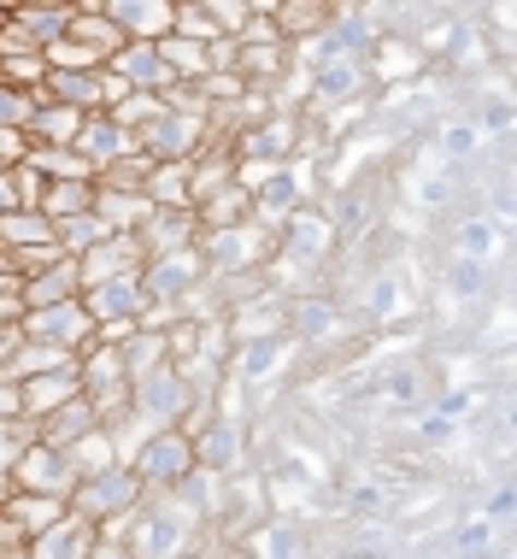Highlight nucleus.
<instances>
[{
	"label": "nucleus",
	"mask_w": 517,
	"mask_h": 559,
	"mask_svg": "<svg viewBox=\"0 0 517 559\" xmlns=\"http://www.w3.org/2000/svg\"><path fill=\"white\" fill-rule=\"evenodd\" d=\"M206 142H212L206 112H159L154 124L135 135V147H142L154 165H194L206 154Z\"/></svg>",
	"instance_id": "nucleus-1"
},
{
	"label": "nucleus",
	"mask_w": 517,
	"mask_h": 559,
	"mask_svg": "<svg viewBox=\"0 0 517 559\" xmlns=\"http://www.w3.org/2000/svg\"><path fill=\"white\" fill-rule=\"evenodd\" d=\"M189 406H194V395L177 377V366H159V371H147L130 383V418H142L147 430H182Z\"/></svg>",
	"instance_id": "nucleus-2"
},
{
	"label": "nucleus",
	"mask_w": 517,
	"mask_h": 559,
	"mask_svg": "<svg viewBox=\"0 0 517 559\" xmlns=\"http://www.w3.org/2000/svg\"><path fill=\"white\" fill-rule=\"evenodd\" d=\"M265 253H270V230L253 218L230 224V230H206L201 236V260L212 277H236V271H265Z\"/></svg>",
	"instance_id": "nucleus-3"
},
{
	"label": "nucleus",
	"mask_w": 517,
	"mask_h": 559,
	"mask_svg": "<svg viewBox=\"0 0 517 559\" xmlns=\"http://www.w3.org/2000/svg\"><path fill=\"white\" fill-rule=\"evenodd\" d=\"M130 472L142 477V489H147V495H171L177 483L194 472V442H189L182 430H154L142 448H135Z\"/></svg>",
	"instance_id": "nucleus-4"
},
{
	"label": "nucleus",
	"mask_w": 517,
	"mask_h": 559,
	"mask_svg": "<svg viewBox=\"0 0 517 559\" xmlns=\"http://www.w3.org/2000/svg\"><path fill=\"white\" fill-rule=\"evenodd\" d=\"M19 336L24 342H41V347H59V354L77 359L88 342H95V319L83 312V300H59V307H36L19 319Z\"/></svg>",
	"instance_id": "nucleus-5"
},
{
	"label": "nucleus",
	"mask_w": 517,
	"mask_h": 559,
	"mask_svg": "<svg viewBox=\"0 0 517 559\" xmlns=\"http://www.w3.org/2000/svg\"><path fill=\"white\" fill-rule=\"evenodd\" d=\"M212 283V271L201 260V248H182V253H165V260H147L142 265V289L154 307H182L189 295H201Z\"/></svg>",
	"instance_id": "nucleus-6"
},
{
	"label": "nucleus",
	"mask_w": 517,
	"mask_h": 559,
	"mask_svg": "<svg viewBox=\"0 0 517 559\" xmlns=\"http://www.w3.org/2000/svg\"><path fill=\"white\" fill-rule=\"evenodd\" d=\"M189 442H194V465H201V472L241 477V465H248V425H241V418H218V413H212Z\"/></svg>",
	"instance_id": "nucleus-7"
},
{
	"label": "nucleus",
	"mask_w": 517,
	"mask_h": 559,
	"mask_svg": "<svg viewBox=\"0 0 517 559\" xmlns=\"http://www.w3.org/2000/svg\"><path fill=\"white\" fill-rule=\"evenodd\" d=\"M12 489H19V495H48V501H71L77 477H71L65 453L29 442V448L19 453V465H12Z\"/></svg>",
	"instance_id": "nucleus-8"
},
{
	"label": "nucleus",
	"mask_w": 517,
	"mask_h": 559,
	"mask_svg": "<svg viewBox=\"0 0 517 559\" xmlns=\"http://www.w3.org/2000/svg\"><path fill=\"white\" fill-rule=\"evenodd\" d=\"M224 336H230V347H253V342L288 336V300L277 289H265L258 300H241L236 312H224Z\"/></svg>",
	"instance_id": "nucleus-9"
},
{
	"label": "nucleus",
	"mask_w": 517,
	"mask_h": 559,
	"mask_svg": "<svg viewBox=\"0 0 517 559\" xmlns=\"http://www.w3.org/2000/svg\"><path fill=\"white\" fill-rule=\"evenodd\" d=\"M282 248V260H294V265H324L329 260V248H336V224L329 218H317L312 206H300V213H288L277 224V236H270Z\"/></svg>",
	"instance_id": "nucleus-10"
},
{
	"label": "nucleus",
	"mask_w": 517,
	"mask_h": 559,
	"mask_svg": "<svg viewBox=\"0 0 517 559\" xmlns=\"http://www.w3.org/2000/svg\"><path fill=\"white\" fill-rule=\"evenodd\" d=\"M142 241V260H165V253H182V248H201V218L194 206H171V213H147V224L135 230Z\"/></svg>",
	"instance_id": "nucleus-11"
},
{
	"label": "nucleus",
	"mask_w": 517,
	"mask_h": 559,
	"mask_svg": "<svg viewBox=\"0 0 517 559\" xmlns=\"http://www.w3.org/2000/svg\"><path fill=\"white\" fill-rule=\"evenodd\" d=\"M294 366V342L277 336V342H253V347H230V359H224V377L230 383H277V377Z\"/></svg>",
	"instance_id": "nucleus-12"
},
{
	"label": "nucleus",
	"mask_w": 517,
	"mask_h": 559,
	"mask_svg": "<svg viewBox=\"0 0 517 559\" xmlns=\"http://www.w3.org/2000/svg\"><path fill=\"white\" fill-rule=\"evenodd\" d=\"M100 12L124 41H165L171 36V0H100Z\"/></svg>",
	"instance_id": "nucleus-13"
},
{
	"label": "nucleus",
	"mask_w": 517,
	"mask_h": 559,
	"mask_svg": "<svg viewBox=\"0 0 517 559\" xmlns=\"http://www.w3.org/2000/svg\"><path fill=\"white\" fill-rule=\"evenodd\" d=\"M106 71H112V78L124 83V88H135V95H165V88L177 83L171 71H165V59H159L154 41H124V48H118V59H112Z\"/></svg>",
	"instance_id": "nucleus-14"
},
{
	"label": "nucleus",
	"mask_w": 517,
	"mask_h": 559,
	"mask_svg": "<svg viewBox=\"0 0 517 559\" xmlns=\"http://www.w3.org/2000/svg\"><path fill=\"white\" fill-rule=\"evenodd\" d=\"M147 260H142V241L135 236H106L100 248H88L77 260V277L83 289H95V283H112V277H135Z\"/></svg>",
	"instance_id": "nucleus-15"
},
{
	"label": "nucleus",
	"mask_w": 517,
	"mask_h": 559,
	"mask_svg": "<svg viewBox=\"0 0 517 559\" xmlns=\"http://www.w3.org/2000/svg\"><path fill=\"white\" fill-rule=\"evenodd\" d=\"M71 147H77V154L88 159V171H106V165H118L124 154H135V135H130V130H118L106 112H88Z\"/></svg>",
	"instance_id": "nucleus-16"
},
{
	"label": "nucleus",
	"mask_w": 517,
	"mask_h": 559,
	"mask_svg": "<svg viewBox=\"0 0 517 559\" xmlns=\"http://www.w3.org/2000/svg\"><path fill=\"white\" fill-rule=\"evenodd\" d=\"M95 536H100V531H88L77 512H65L53 531H41V536L24 542V559H83L88 548H95Z\"/></svg>",
	"instance_id": "nucleus-17"
},
{
	"label": "nucleus",
	"mask_w": 517,
	"mask_h": 559,
	"mask_svg": "<svg viewBox=\"0 0 517 559\" xmlns=\"http://www.w3.org/2000/svg\"><path fill=\"white\" fill-rule=\"evenodd\" d=\"M19 395H24V418L36 425V418H48V413H59L65 401H77V395H83V383H77V366H65V371H48V377H29V383H19Z\"/></svg>",
	"instance_id": "nucleus-18"
},
{
	"label": "nucleus",
	"mask_w": 517,
	"mask_h": 559,
	"mask_svg": "<svg viewBox=\"0 0 517 559\" xmlns=\"http://www.w3.org/2000/svg\"><path fill=\"white\" fill-rule=\"evenodd\" d=\"M83 295V277H77V260H53L48 271H36V277L19 289L24 300V312H36V307H59V300H77Z\"/></svg>",
	"instance_id": "nucleus-19"
},
{
	"label": "nucleus",
	"mask_w": 517,
	"mask_h": 559,
	"mask_svg": "<svg viewBox=\"0 0 517 559\" xmlns=\"http://www.w3.org/2000/svg\"><path fill=\"white\" fill-rule=\"evenodd\" d=\"M88 430H100V425H95V406H88L83 395L65 401V406H59V413H48V418H36V442L53 448V453H65L71 442H83Z\"/></svg>",
	"instance_id": "nucleus-20"
},
{
	"label": "nucleus",
	"mask_w": 517,
	"mask_h": 559,
	"mask_svg": "<svg viewBox=\"0 0 517 559\" xmlns=\"http://www.w3.org/2000/svg\"><path fill=\"white\" fill-rule=\"evenodd\" d=\"M65 36H71V41H83V48L95 53L100 66H112V59H118V48H124V36H118V29L106 24L100 0H88V7H71V24H65Z\"/></svg>",
	"instance_id": "nucleus-21"
},
{
	"label": "nucleus",
	"mask_w": 517,
	"mask_h": 559,
	"mask_svg": "<svg viewBox=\"0 0 517 559\" xmlns=\"http://www.w3.org/2000/svg\"><path fill=\"white\" fill-rule=\"evenodd\" d=\"M12 24L29 29V41H36V48H48V41L65 36L71 0H19V7H12Z\"/></svg>",
	"instance_id": "nucleus-22"
},
{
	"label": "nucleus",
	"mask_w": 517,
	"mask_h": 559,
	"mask_svg": "<svg viewBox=\"0 0 517 559\" xmlns=\"http://www.w3.org/2000/svg\"><path fill=\"white\" fill-rule=\"evenodd\" d=\"M77 130H83V112H71V107H53V100H36V112H29V147H71L77 142Z\"/></svg>",
	"instance_id": "nucleus-23"
},
{
	"label": "nucleus",
	"mask_w": 517,
	"mask_h": 559,
	"mask_svg": "<svg viewBox=\"0 0 517 559\" xmlns=\"http://www.w3.org/2000/svg\"><path fill=\"white\" fill-rule=\"evenodd\" d=\"M194 218H201V236L206 230H230V224H241V218H253V194H248V183H224L212 201H201L194 206Z\"/></svg>",
	"instance_id": "nucleus-24"
},
{
	"label": "nucleus",
	"mask_w": 517,
	"mask_h": 559,
	"mask_svg": "<svg viewBox=\"0 0 517 559\" xmlns=\"http://www.w3.org/2000/svg\"><path fill=\"white\" fill-rule=\"evenodd\" d=\"M0 519H7L12 531H19V536L29 542V536L53 531V524L65 519V501H48V495H12V501H7V512H0Z\"/></svg>",
	"instance_id": "nucleus-25"
},
{
	"label": "nucleus",
	"mask_w": 517,
	"mask_h": 559,
	"mask_svg": "<svg viewBox=\"0 0 517 559\" xmlns=\"http://www.w3.org/2000/svg\"><path fill=\"white\" fill-rule=\"evenodd\" d=\"M147 194H106V189H95V218L106 224L112 236H135L147 224Z\"/></svg>",
	"instance_id": "nucleus-26"
},
{
	"label": "nucleus",
	"mask_w": 517,
	"mask_h": 559,
	"mask_svg": "<svg viewBox=\"0 0 517 559\" xmlns=\"http://www.w3.org/2000/svg\"><path fill=\"white\" fill-rule=\"evenodd\" d=\"M53 241V224L41 213H29V206H12L7 218H0V253H24V248H48Z\"/></svg>",
	"instance_id": "nucleus-27"
},
{
	"label": "nucleus",
	"mask_w": 517,
	"mask_h": 559,
	"mask_svg": "<svg viewBox=\"0 0 517 559\" xmlns=\"http://www.w3.org/2000/svg\"><path fill=\"white\" fill-rule=\"evenodd\" d=\"M118 354H124L130 383H135V377H147V371H159V366H171V347H165V330H130V336L118 342Z\"/></svg>",
	"instance_id": "nucleus-28"
},
{
	"label": "nucleus",
	"mask_w": 517,
	"mask_h": 559,
	"mask_svg": "<svg viewBox=\"0 0 517 559\" xmlns=\"http://www.w3.org/2000/svg\"><path fill=\"white\" fill-rule=\"evenodd\" d=\"M83 213H95V183H48L41 189V218L48 224H65Z\"/></svg>",
	"instance_id": "nucleus-29"
},
{
	"label": "nucleus",
	"mask_w": 517,
	"mask_h": 559,
	"mask_svg": "<svg viewBox=\"0 0 517 559\" xmlns=\"http://www.w3.org/2000/svg\"><path fill=\"white\" fill-rule=\"evenodd\" d=\"M65 465H71V477H100V472H112V465H118V453H112V436H106V430H88L83 436V442H71L65 448Z\"/></svg>",
	"instance_id": "nucleus-30"
},
{
	"label": "nucleus",
	"mask_w": 517,
	"mask_h": 559,
	"mask_svg": "<svg viewBox=\"0 0 517 559\" xmlns=\"http://www.w3.org/2000/svg\"><path fill=\"white\" fill-rule=\"evenodd\" d=\"M147 177H154V159L135 147V154H124L118 165L95 171V189H106V194H147Z\"/></svg>",
	"instance_id": "nucleus-31"
},
{
	"label": "nucleus",
	"mask_w": 517,
	"mask_h": 559,
	"mask_svg": "<svg viewBox=\"0 0 517 559\" xmlns=\"http://www.w3.org/2000/svg\"><path fill=\"white\" fill-rule=\"evenodd\" d=\"M159 59H165V71H171L177 83H201L206 78V41H189V36H165L154 41Z\"/></svg>",
	"instance_id": "nucleus-32"
},
{
	"label": "nucleus",
	"mask_w": 517,
	"mask_h": 559,
	"mask_svg": "<svg viewBox=\"0 0 517 559\" xmlns=\"http://www.w3.org/2000/svg\"><path fill=\"white\" fill-rule=\"evenodd\" d=\"M106 236H112V230H106V224H100L95 213L53 224V241H59V253H65V260H83V253H88V248H100Z\"/></svg>",
	"instance_id": "nucleus-33"
},
{
	"label": "nucleus",
	"mask_w": 517,
	"mask_h": 559,
	"mask_svg": "<svg viewBox=\"0 0 517 559\" xmlns=\"http://www.w3.org/2000/svg\"><path fill=\"white\" fill-rule=\"evenodd\" d=\"M147 206H159V213L189 206V165H154V177H147Z\"/></svg>",
	"instance_id": "nucleus-34"
},
{
	"label": "nucleus",
	"mask_w": 517,
	"mask_h": 559,
	"mask_svg": "<svg viewBox=\"0 0 517 559\" xmlns=\"http://www.w3.org/2000/svg\"><path fill=\"white\" fill-rule=\"evenodd\" d=\"M165 112V100L159 95H135V88H130V95L124 100H118V107L112 112H106V118H112V124L118 130H130V135H142L147 124H154V118Z\"/></svg>",
	"instance_id": "nucleus-35"
},
{
	"label": "nucleus",
	"mask_w": 517,
	"mask_h": 559,
	"mask_svg": "<svg viewBox=\"0 0 517 559\" xmlns=\"http://www.w3.org/2000/svg\"><path fill=\"white\" fill-rule=\"evenodd\" d=\"M36 442V425L29 418H12V425H0V477H12V465H19V453Z\"/></svg>",
	"instance_id": "nucleus-36"
},
{
	"label": "nucleus",
	"mask_w": 517,
	"mask_h": 559,
	"mask_svg": "<svg viewBox=\"0 0 517 559\" xmlns=\"http://www.w3.org/2000/svg\"><path fill=\"white\" fill-rule=\"evenodd\" d=\"M29 112H36V95H24V88L0 83V130H24Z\"/></svg>",
	"instance_id": "nucleus-37"
},
{
	"label": "nucleus",
	"mask_w": 517,
	"mask_h": 559,
	"mask_svg": "<svg viewBox=\"0 0 517 559\" xmlns=\"http://www.w3.org/2000/svg\"><path fill=\"white\" fill-rule=\"evenodd\" d=\"M29 159V135L24 130H0V171H19Z\"/></svg>",
	"instance_id": "nucleus-38"
},
{
	"label": "nucleus",
	"mask_w": 517,
	"mask_h": 559,
	"mask_svg": "<svg viewBox=\"0 0 517 559\" xmlns=\"http://www.w3.org/2000/svg\"><path fill=\"white\" fill-rule=\"evenodd\" d=\"M12 189H19V206H29V213H41V177L29 171V165H19V171H12Z\"/></svg>",
	"instance_id": "nucleus-39"
},
{
	"label": "nucleus",
	"mask_w": 517,
	"mask_h": 559,
	"mask_svg": "<svg viewBox=\"0 0 517 559\" xmlns=\"http://www.w3.org/2000/svg\"><path fill=\"white\" fill-rule=\"evenodd\" d=\"M12 418H24V395H19V383L0 377V425H12Z\"/></svg>",
	"instance_id": "nucleus-40"
},
{
	"label": "nucleus",
	"mask_w": 517,
	"mask_h": 559,
	"mask_svg": "<svg viewBox=\"0 0 517 559\" xmlns=\"http://www.w3.org/2000/svg\"><path fill=\"white\" fill-rule=\"evenodd\" d=\"M83 559H130V554H124V542H112V536H95V548H88Z\"/></svg>",
	"instance_id": "nucleus-41"
},
{
	"label": "nucleus",
	"mask_w": 517,
	"mask_h": 559,
	"mask_svg": "<svg viewBox=\"0 0 517 559\" xmlns=\"http://www.w3.org/2000/svg\"><path fill=\"white\" fill-rule=\"evenodd\" d=\"M24 319V300L19 295H0V324H19Z\"/></svg>",
	"instance_id": "nucleus-42"
},
{
	"label": "nucleus",
	"mask_w": 517,
	"mask_h": 559,
	"mask_svg": "<svg viewBox=\"0 0 517 559\" xmlns=\"http://www.w3.org/2000/svg\"><path fill=\"white\" fill-rule=\"evenodd\" d=\"M12 206H19V189H12V171H0V218H7Z\"/></svg>",
	"instance_id": "nucleus-43"
},
{
	"label": "nucleus",
	"mask_w": 517,
	"mask_h": 559,
	"mask_svg": "<svg viewBox=\"0 0 517 559\" xmlns=\"http://www.w3.org/2000/svg\"><path fill=\"white\" fill-rule=\"evenodd\" d=\"M12 495H19V489H12V477H0V512H7V501H12Z\"/></svg>",
	"instance_id": "nucleus-44"
},
{
	"label": "nucleus",
	"mask_w": 517,
	"mask_h": 559,
	"mask_svg": "<svg viewBox=\"0 0 517 559\" xmlns=\"http://www.w3.org/2000/svg\"><path fill=\"white\" fill-rule=\"evenodd\" d=\"M12 24V7H0V29H7Z\"/></svg>",
	"instance_id": "nucleus-45"
},
{
	"label": "nucleus",
	"mask_w": 517,
	"mask_h": 559,
	"mask_svg": "<svg viewBox=\"0 0 517 559\" xmlns=\"http://www.w3.org/2000/svg\"><path fill=\"white\" fill-rule=\"evenodd\" d=\"M0 559H24V548H7V554H0Z\"/></svg>",
	"instance_id": "nucleus-46"
}]
</instances>
